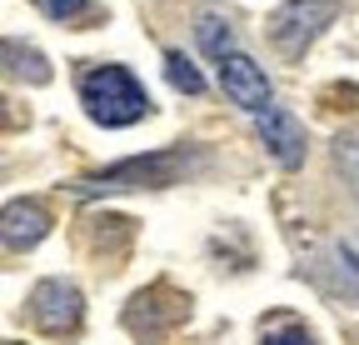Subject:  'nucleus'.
<instances>
[{
	"instance_id": "11",
	"label": "nucleus",
	"mask_w": 359,
	"mask_h": 345,
	"mask_svg": "<svg viewBox=\"0 0 359 345\" xmlns=\"http://www.w3.org/2000/svg\"><path fill=\"white\" fill-rule=\"evenodd\" d=\"M259 345H314V335L299 325V320H269L264 330H259Z\"/></svg>"
},
{
	"instance_id": "8",
	"label": "nucleus",
	"mask_w": 359,
	"mask_h": 345,
	"mask_svg": "<svg viewBox=\"0 0 359 345\" xmlns=\"http://www.w3.org/2000/svg\"><path fill=\"white\" fill-rule=\"evenodd\" d=\"M195 35H200V46H205V56H215V60L235 51V30H230V20H219L215 11H205V15H200Z\"/></svg>"
},
{
	"instance_id": "12",
	"label": "nucleus",
	"mask_w": 359,
	"mask_h": 345,
	"mask_svg": "<svg viewBox=\"0 0 359 345\" xmlns=\"http://www.w3.org/2000/svg\"><path fill=\"white\" fill-rule=\"evenodd\" d=\"M35 6L50 15V20H75V15L90 11V0H35Z\"/></svg>"
},
{
	"instance_id": "14",
	"label": "nucleus",
	"mask_w": 359,
	"mask_h": 345,
	"mask_svg": "<svg viewBox=\"0 0 359 345\" xmlns=\"http://www.w3.org/2000/svg\"><path fill=\"white\" fill-rule=\"evenodd\" d=\"M11 345H15V340H11Z\"/></svg>"
},
{
	"instance_id": "2",
	"label": "nucleus",
	"mask_w": 359,
	"mask_h": 345,
	"mask_svg": "<svg viewBox=\"0 0 359 345\" xmlns=\"http://www.w3.org/2000/svg\"><path fill=\"white\" fill-rule=\"evenodd\" d=\"M180 176H190V155L185 150H155V155H135L110 165L105 176L80 181V195H115V190H160L175 185Z\"/></svg>"
},
{
	"instance_id": "10",
	"label": "nucleus",
	"mask_w": 359,
	"mask_h": 345,
	"mask_svg": "<svg viewBox=\"0 0 359 345\" xmlns=\"http://www.w3.org/2000/svg\"><path fill=\"white\" fill-rule=\"evenodd\" d=\"M165 80L175 85L180 96H200V91H205V80H200V70L185 60V51H170V56H165Z\"/></svg>"
},
{
	"instance_id": "7",
	"label": "nucleus",
	"mask_w": 359,
	"mask_h": 345,
	"mask_svg": "<svg viewBox=\"0 0 359 345\" xmlns=\"http://www.w3.org/2000/svg\"><path fill=\"white\" fill-rule=\"evenodd\" d=\"M50 235V215L35 200H11L6 205V250H30Z\"/></svg>"
},
{
	"instance_id": "5",
	"label": "nucleus",
	"mask_w": 359,
	"mask_h": 345,
	"mask_svg": "<svg viewBox=\"0 0 359 345\" xmlns=\"http://www.w3.org/2000/svg\"><path fill=\"white\" fill-rule=\"evenodd\" d=\"M80 311H85V306H80V290L65 285V280H40V285L30 290V315H35L40 330L65 335V330L80 325Z\"/></svg>"
},
{
	"instance_id": "13",
	"label": "nucleus",
	"mask_w": 359,
	"mask_h": 345,
	"mask_svg": "<svg viewBox=\"0 0 359 345\" xmlns=\"http://www.w3.org/2000/svg\"><path fill=\"white\" fill-rule=\"evenodd\" d=\"M339 160L354 170V181H359V136H339Z\"/></svg>"
},
{
	"instance_id": "1",
	"label": "nucleus",
	"mask_w": 359,
	"mask_h": 345,
	"mask_svg": "<svg viewBox=\"0 0 359 345\" xmlns=\"http://www.w3.org/2000/svg\"><path fill=\"white\" fill-rule=\"evenodd\" d=\"M80 105L95 125L120 131V125H135L150 110V96L125 65H95V70L80 75Z\"/></svg>"
},
{
	"instance_id": "4",
	"label": "nucleus",
	"mask_w": 359,
	"mask_h": 345,
	"mask_svg": "<svg viewBox=\"0 0 359 345\" xmlns=\"http://www.w3.org/2000/svg\"><path fill=\"white\" fill-rule=\"evenodd\" d=\"M219 85H224V96H230L240 110L259 115L264 105H275V96H269V80L264 70L245 56V51H230V56H219Z\"/></svg>"
},
{
	"instance_id": "9",
	"label": "nucleus",
	"mask_w": 359,
	"mask_h": 345,
	"mask_svg": "<svg viewBox=\"0 0 359 345\" xmlns=\"http://www.w3.org/2000/svg\"><path fill=\"white\" fill-rule=\"evenodd\" d=\"M330 266H334V290L344 300H359V255L344 250V245H334L330 250Z\"/></svg>"
},
{
	"instance_id": "3",
	"label": "nucleus",
	"mask_w": 359,
	"mask_h": 345,
	"mask_svg": "<svg viewBox=\"0 0 359 345\" xmlns=\"http://www.w3.org/2000/svg\"><path fill=\"white\" fill-rule=\"evenodd\" d=\"M334 11H339V0H290V6L269 20V35H275V46L285 56H304V46L334 20Z\"/></svg>"
},
{
	"instance_id": "6",
	"label": "nucleus",
	"mask_w": 359,
	"mask_h": 345,
	"mask_svg": "<svg viewBox=\"0 0 359 345\" xmlns=\"http://www.w3.org/2000/svg\"><path fill=\"white\" fill-rule=\"evenodd\" d=\"M255 125H259V141H264V150L275 155L285 170L304 165V131H299V120H294L285 105H264V110L255 115Z\"/></svg>"
}]
</instances>
